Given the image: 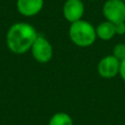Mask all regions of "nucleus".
<instances>
[{"label": "nucleus", "mask_w": 125, "mask_h": 125, "mask_svg": "<svg viewBox=\"0 0 125 125\" xmlns=\"http://www.w3.org/2000/svg\"><path fill=\"white\" fill-rule=\"evenodd\" d=\"M89 1H95V0H89Z\"/></svg>", "instance_id": "obj_14"}, {"label": "nucleus", "mask_w": 125, "mask_h": 125, "mask_svg": "<svg viewBox=\"0 0 125 125\" xmlns=\"http://www.w3.org/2000/svg\"><path fill=\"white\" fill-rule=\"evenodd\" d=\"M30 50L34 60L40 63L50 62L53 57V47L51 43L42 35L37 36Z\"/></svg>", "instance_id": "obj_4"}, {"label": "nucleus", "mask_w": 125, "mask_h": 125, "mask_svg": "<svg viewBox=\"0 0 125 125\" xmlns=\"http://www.w3.org/2000/svg\"><path fill=\"white\" fill-rule=\"evenodd\" d=\"M44 0H17L18 12L24 17H33L43 8Z\"/></svg>", "instance_id": "obj_7"}, {"label": "nucleus", "mask_w": 125, "mask_h": 125, "mask_svg": "<svg viewBox=\"0 0 125 125\" xmlns=\"http://www.w3.org/2000/svg\"><path fill=\"white\" fill-rule=\"evenodd\" d=\"M84 12L85 7L81 0H66L62 6V15L70 23L82 20Z\"/></svg>", "instance_id": "obj_6"}, {"label": "nucleus", "mask_w": 125, "mask_h": 125, "mask_svg": "<svg viewBox=\"0 0 125 125\" xmlns=\"http://www.w3.org/2000/svg\"><path fill=\"white\" fill-rule=\"evenodd\" d=\"M121 1H123V2H125V0H121Z\"/></svg>", "instance_id": "obj_13"}, {"label": "nucleus", "mask_w": 125, "mask_h": 125, "mask_svg": "<svg viewBox=\"0 0 125 125\" xmlns=\"http://www.w3.org/2000/svg\"><path fill=\"white\" fill-rule=\"evenodd\" d=\"M112 56H114L119 62L125 60V44L119 43L113 47Z\"/></svg>", "instance_id": "obj_10"}, {"label": "nucleus", "mask_w": 125, "mask_h": 125, "mask_svg": "<svg viewBox=\"0 0 125 125\" xmlns=\"http://www.w3.org/2000/svg\"><path fill=\"white\" fill-rule=\"evenodd\" d=\"M48 125H73V122L69 114L65 112H58L50 118Z\"/></svg>", "instance_id": "obj_9"}, {"label": "nucleus", "mask_w": 125, "mask_h": 125, "mask_svg": "<svg viewBox=\"0 0 125 125\" xmlns=\"http://www.w3.org/2000/svg\"><path fill=\"white\" fill-rule=\"evenodd\" d=\"M103 14L105 20L112 23L125 21V2L106 0L103 6Z\"/></svg>", "instance_id": "obj_3"}, {"label": "nucleus", "mask_w": 125, "mask_h": 125, "mask_svg": "<svg viewBox=\"0 0 125 125\" xmlns=\"http://www.w3.org/2000/svg\"><path fill=\"white\" fill-rule=\"evenodd\" d=\"M120 62L112 55L104 57L98 63V73L105 79L113 78L119 73Z\"/></svg>", "instance_id": "obj_5"}, {"label": "nucleus", "mask_w": 125, "mask_h": 125, "mask_svg": "<svg viewBox=\"0 0 125 125\" xmlns=\"http://www.w3.org/2000/svg\"><path fill=\"white\" fill-rule=\"evenodd\" d=\"M114 26H115V33L116 34H118V35L125 34V21L114 23Z\"/></svg>", "instance_id": "obj_11"}, {"label": "nucleus", "mask_w": 125, "mask_h": 125, "mask_svg": "<svg viewBox=\"0 0 125 125\" xmlns=\"http://www.w3.org/2000/svg\"><path fill=\"white\" fill-rule=\"evenodd\" d=\"M68 35L72 43L78 47H89L96 41V28L87 21L79 20L70 23Z\"/></svg>", "instance_id": "obj_2"}, {"label": "nucleus", "mask_w": 125, "mask_h": 125, "mask_svg": "<svg viewBox=\"0 0 125 125\" xmlns=\"http://www.w3.org/2000/svg\"><path fill=\"white\" fill-rule=\"evenodd\" d=\"M118 74L121 76L122 80H123V81H125V60H123V61H121V62H120L119 73H118Z\"/></svg>", "instance_id": "obj_12"}, {"label": "nucleus", "mask_w": 125, "mask_h": 125, "mask_svg": "<svg viewBox=\"0 0 125 125\" xmlns=\"http://www.w3.org/2000/svg\"><path fill=\"white\" fill-rule=\"evenodd\" d=\"M37 36L36 29L30 23L16 22L8 29L6 43L12 53L21 55L31 49Z\"/></svg>", "instance_id": "obj_1"}, {"label": "nucleus", "mask_w": 125, "mask_h": 125, "mask_svg": "<svg viewBox=\"0 0 125 125\" xmlns=\"http://www.w3.org/2000/svg\"><path fill=\"white\" fill-rule=\"evenodd\" d=\"M96 34H97V37H99L102 40H104V41L110 40L116 34L114 23L108 21H104L101 22L96 27Z\"/></svg>", "instance_id": "obj_8"}]
</instances>
